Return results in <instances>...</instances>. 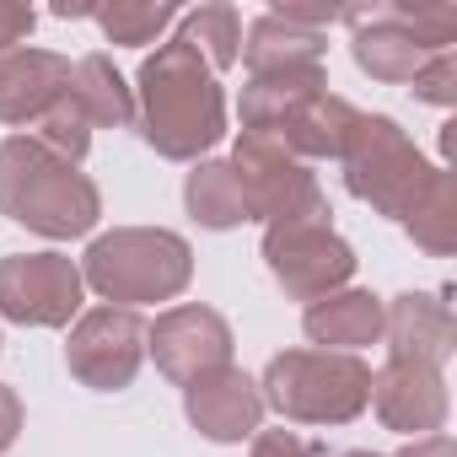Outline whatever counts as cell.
Here are the masks:
<instances>
[{
  "label": "cell",
  "instance_id": "obj_6",
  "mask_svg": "<svg viewBox=\"0 0 457 457\" xmlns=\"http://www.w3.org/2000/svg\"><path fill=\"white\" fill-rule=\"evenodd\" d=\"M339 22L355 28L350 38L355 65L387 87H409L457 38L452 6H361V12H339Z\"/></svg>",
  "mask_w": 457,
  "mask_h": 457
},
{
  "label": "cell",
  "instance_id": "obj_1",
  "mask_svg": "<svg viewBox=\"0 0 457 457\" xmlns=\"http://www.w3.org/2000/svg\"><path fill=\"white\" fill-rule=\"evenodd\" d=\"M135 124H140V140L167 162H204V151L220 145L226 92H220L215 71L183 38L156 44V54L140 65Z\"/></svg>",
  "mask_w": 457,
  "mask_h": 457
},
{
  "label": "cell",
  "instance_id": "obj_5",
  "mask_svg": "<svg viewBox=\"0 0 457 457\" xmlns=\"http://www.w3.org/2000/svg\"><path fill=\"white\" fill-rule=\"evenodd\" d=\"M339 167H345V188L387 220H409V210L430 194V183L441 172L420 156L409 129L387 113H361L355 119V129L339 151Z\"/></svg>",
  "mask_w": 457,
  "mask_h": 457
},
{
  "label": "cell",
  "instance_id": "obj_24",
  "mask_svg": "<svg viewBox=\"0 0 457 457\" xmlns=\"http://www.w3.org/2000/svg\"><path fill=\"white\" fill-rule=\"evenodd\" d=\"M28 135H33L38 145H49L54 156L76 162V167H81V156L92 151V124H87V119H81V108L71 103V92H65V103H60V108H49Z\"/></svg>",
  "mask_w": 457,
  "mask_h": 457
},
{
  "label": "cell",
  "instance_id": "obj_27",
  "mask_svg": "<svg viewBox=\"0 0 457 457\" xmlns=\"http://www.w3.org/2000/svg\"><path fill=\"white\" fill-rule=\"evenodd\" d=\"M33 22H38V12H33V6H17V0H0V54L22 49V38L33 33Z\"/></svg>",
  "mask_w": 457,
  "mask_h": 457
},
{
  "label": "cell",
  "instance_id": "obj_7",
  "mask_svg": "<svg viewBox=\"0 0 457 457\" xmlns=\"http://www.w3.org/2000/svg\"><path fill=\"white\" fill-rule=\"evenodd\" d=\"M232 172L248 194L253 220L280 226V220H328V194L312 178V162L291 156L275 135L264 129H243L237 151H232Z\"/></svg>",
  "mask_w": 457,
  "mask_h": 457
},
{
  "label": "cell",
  "instance_id": "obj_23",
  "mask_svg": "<svg viewBox=\"0 0 457 457\" xmlns=\"http://www.w3.org/2000/svg\"><path fill=\"white\" fill-rule=\"evenodd\" d=\"M172 22H178V6H167V0H113V6H97L103 38L108 44H124V49L156 44Z\"/></svg>",
  "mask_w": 457,
  "mask_h": 457
},
{
  "label": "cell",
  "instance_id": "obj_30",
  "mask_svg": "<svg viewBox=\"0 0 457 457\" xmlns=\"http://www.w3.org/2000/svg\"><path fill=\"white\" fill-rule=\"evenodd\" d=\"M334 457H382V452H366V446H350V452H334Z\"/></svg>",
  "mask_w": 457,
  "mask_h": 457
},
{
  "label": "cell",
  "instance_id": "obj_25",
  "mask_svg": "<svg viewBox=\"0 0 457 457\" xmlns=\"http://www.w3.org/2000/svg\"><path fill=\"white\" fill-rule=\"evenodd\" d=\"M409 87H414V97H420V103H430V108H452V103H457V54H452V49H446V54H436V60H430Z\"/></svg>",
  "mask_w": 457,
  "mask_h": 457
},
{
  "label": "cell",
  "instance_id": "obj_4",
  "mask_svg": "<svg viewBox=\"0 0 457 457\" xmlns=\"http://www.w3.org/2000/svg\"><path fill=\"white\" fill-rule=\"evenodd\" d=\"M264 409L291 425H350L366 414L371 366L339 350H280L259 377Z\"/></svg>",
  "mask_w": 457,
  "mask_h": 457
},
{
  "label": "cell",
  "instance_id": "obj_17",
  "mask_svg": "<svg viewBox=\"0 0 457 457\" xmlns=\"http://www.w3.org/2000/svg\"><path fill=\"white\" fill-rule=\"evenodd\" d=\"M323 54H328V33L323 28H302L280 12H264L253 28H248V44H243V65L248 76H280V71H323Z\"/></svg>",
  "mask_w": 457,
  "mask_h": 457
},
{
  "label": "cell",
  "instance_id": "obj_12",
  "mask_svg": "<svg viewBox=\"0 0 457 457\" xmlns=\"http://www.w3.org/2000/svg\"><path fill=\"white\" fill-rule=\"evenodd\" d=\"M183 414L188 425L215 441V446H237V441H253L259 425H264V393L259 382L243 371V366H220L199 382L183 387Z\"/></svg>",
  "mask_w": 457,
  "mask_h": 457
},
{
  "label": "cell",
  "instance_id": "obj_22",
  "mask_svg": "<svg viewBox=\"0 0 457 457\" xmlns=\"http://www.w3.org/2000/svg\"><path fill=\"white\" fill-rule=\"evenodd\" d=\"M178 38L210 65V71H232L243 60V22L232 6H199V12H183V28Z\"/></svg>",
  "mask_w": 457,
  "mask_h": 457
},
{
  "label": "cell",
  "instance_id": "obj_16",
  "mask_svg": "<svg viewBox=\"0 0 457 457\" xmlns=\"http://www.w3.org/2000/svg\"><path fill=\"white\" fill-rule=\"evenodd\" d=\"M355 119H361V108L323 87V92H307L296 108H286L264 135H275V140H280L291 156H302V162H339V151H345Z\"/></svg>",
  "mask_w": 457,
  "mask_h": 457
},
{
  "label": "cell",
  "instance_id": "obj_10",
  "mask_svg": "<svg viewBox=\"0 0 457 457\" xmlns=\"http://www.w3.org/2000/svg\"><path fill=\"white\" fill-rule=\"evenodd\" d=\"M81 264L71 253L0 259V318L22 328H65L81 312Z\"/></svg>",
  "mask_w": 457,
  "mask_h": 457
},
{
  "label": "cell",
  "instance_id": "obj_20",
  "mask_svg": "<svg viewBox=\"0 0 457 457\" xmlns=\"http://www.w3.org/2000/svg\"><path fill=\"white\" fill-rule=\"evenodd\" d=\"M183 204H188V215L204 226V232H232V226L253 220L232 162H210V156L194 162V172L183 178Z\"/></svg>",
  "mask_w": 457,
  "mask_h": 457
},
{
  "label": "cell",
  "instance_id": "obj_18",
  "mask_svg": "<svg viewBox=\"0 0 457 457\" xmlns=\"http://www.w3.org/2000/svg\"><path fill=\"white\" fill-rule=\"evenodd\" d=\"M302 328L318 350H339V355H355L366 345L382 339V296L371 291H334L323 302H312L302 312Z\"/></svg>",
  "mask_w": 457,
  "mask_h": 457
},
{
  "label": "cell",
  "instance_id": "obj_26",
  "mask_svg": "<svg viewBox=\"0 0 457 457\" xmlns=\"http://www.w3.org/2000/svg\"><path fill=\"white\" fill-rule=\"evenodd\" d=\"M253 457H328L318 441H307V436H296V430H259L253 436Z\"/></svg>",
  "mask_w": 457,
  "mask_h": 457
},
{
  "label": "cell",
  "instance_id": "obj_21",
  "mask_svg": "<svg viewBox=\"0 0 457 457\" xmlns=\"http://www.w3.org/2000/svg\"><path fill=\"white\" fill-rule=\"evenodd\" d=\"M403 232H409V237H414V248H425L430 259H446V253L457 248V178H452L446 167L436 172L430 194L409 210Z\"/></svg>",
  "mask_w": 457,
  "mask_h": 457
},
{
  "label": "cell",
  "instance_id": "obj_15",
  "mask_svg": "<svg viewBox=\"0 0 457 457\" xmlns=\"http://www.w3.org/2000/svg\"><path fill=\"white\" fill-rule=\"evenodd\" d=\"M71 92V60L54 49H12L0 54V124H38Z\"/></svg>",
  "mask_w": 457,
  "mask_h": 457
},
{
  "label": "cell",
  "instance_id": "obj_14",
  "mask_svg": "<svg viewBox=\"0 0 457 457\" xmlns=\"http://www.w3.org/2000/svg\"><path fill=\"white\" fill-rule=\"evenodd\" d=\"M382 339H387V361H414V366H446L452 345H457V323L452 307L430 291H403L393 302H382Z\"/></svg>",
  "mask_w": 457,
  "mask_h": 457
},
{
  "label": "cell",
  "instance_id": "obj_19",
  "mask_svg": "<svg viewBox=\"0 0 457 457\" xmlns=\"http://www.w3.org/2000/svg\"><path fill=\"white\" fill-rule=\"evenodd\" d=\"M71 103L81 108V119L92 129H124L135 124V92L129 81L113 71L108 54H81L71 60Z\"/></svg>",
  "mask_w": 457,
  "mask_h": 457
},
{
  "label": "cell",
  "instance_id": "obj_8",
  "mask_svg": "<svg viewBox=\"0 0 457 457\" xmlns=\"http://www.w3.org/2000/svg\"><path fill=\"white\" fill-rule=\"evenodd\" d=\"M264 264L291 302H323L350 286L355 248L334 232V220H280L264 226Z\"/></svg>",
  "mask_w": 457,
  "mask_h": 457
},
{
  "label": "cell",
  "instance_id": "obj_29",
  "mask_svg": "<svg viewBox=\"0 0 457 457\" xmlns=\"http://www.w3.org/2000/svg\"><path fill=\"white\" fill-rule=\"evenodd\" d=\"M393 457H457V446H452V436H446V430H436V436L409 441V446H403V452H393Z\"/></svg>",
  "mask_w": 457,
  "mask_h": 457
},
{
  "label": "cell",
  "instance_id": "obj_11",
  "mask_svg": "<svg viewBox=\"0 0 457 457\" xmlns=\"http://www.w3.org/2000/svg\"><path fill=\"white\" fill-rule=\"evenodd\" d=\"M232 323H226L215 307H199V302H183V307H167L151 328H145V355L156 361V371L178 387L232 366Z\"/></svg>",
  "mask_w": 457,
  "mask_h": 457
},
{
  "label": "cell",
  "instance_id": "obj_13",
  "mask_svg": "<svg viewBox=\"0 0 457 457\" xmlns=\"http://www.w3.org/2000/svg\"><path fill=\"white\" fill-rule=\"evenodd\" d=\"M366 409H377V420L398 436H436L446 425V377L436 366H414V361H387L382 371H371V398Z\"/></svg>",
  "mask_w": 457,
  "mask_h": 457
},
{
  "label": "cell",
  "instance_id": "obj_2",
  "mask_svg": "<svg viewBox=\"0 0 457 457\" xmlns=\"http://www.w3.org/2000/svg\"><path fill=\"white\" fill-rule=\"evenodd\" d=\"M0 215L49 243H71L97 226L103 194L76 162L54 156L33 135H6L0 140Z\"/></svg>",
  "mask_w": 457,
  "mask_h": 457
},
{
  "label": "cell",
  "instance_id": "obj_3",
  "mask_svg": "<svg viewBox=\"0 0 457 457\" xmlns=\"http://www.w3.org/2000/svg\"><path fill=\"white\" fill-rule=\"evenodd\" d=\"M194 280V248L167 226H113L92 237L81 259V286H92L108 307H145L172 302Z\"/></svg>",
  "mask_w": 457,
  "mask_h": 457
},
{
  "label": "cell",
  "instance_id": "obj_9",
  "mask_svg": "<svg viewBox=\"0 0 457 457\" xmlns=\"http://www.w3.org/2000/svg\"><path fill=\"white\" fill-rule=\"evenodd\" d=\"M145 318L129 307H92L76 318L71 345H65V366L81 387L92 393H119L135 382V371L145 366Z\"/></svg>",
  "mask_w": 457,
  "mask_h": 457
},
{
  "label": "cell",
  "instance_id": "obj_28",
  "mask_svg": "<svg viewBox=\"0 0 457 457\" xmlns=\"http://www.w3.org/2000/svg\"><path fill=\"white\" fill-rule=\"evenodd\" d=\"M17 430H22V398H17V387L0 382V452L17 441Z\"/></svg>",
  "mask_w": 457,
  "mask_h": 457
}]
</instances>
